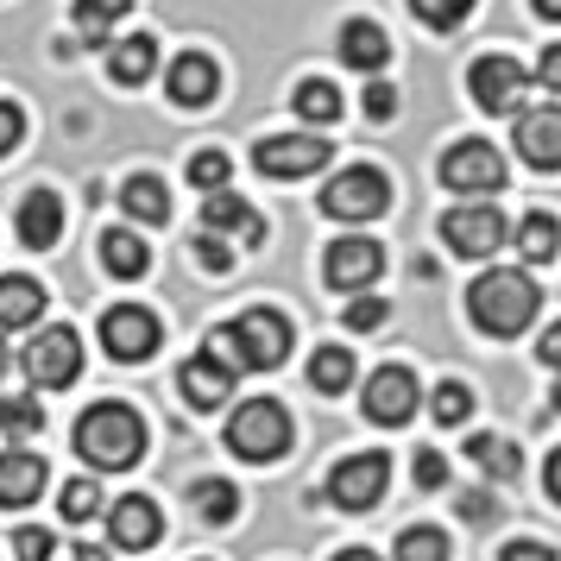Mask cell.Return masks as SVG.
<instances>
[{"label": "cell", "instance_id": "cell-24", "mask_svg": "<svg viewBox=\"0 0 561 561\" xmlns=\"http://www.w3.org/2000/svg\"><path fill=\"white\" fill-rule=\"evenodd\" d=\"M158 70V38L152 32H127V38H114V57H107V77L114 82H146Z\"/></svg>", "mask_w": 561, "mask_h": 561}, {"label": "cell", "instance_id": "cell-53", "mask_svg": "<svg viewBox=\"0 0 561 561\" xmlns=\"http://www.w3.org/2000/svg\"><path fill=\"white\" fill-rule=\"evenodd\" d=\"M334 561H379V556H366V549H347V556H334Z\"/></svg>", "mask_w": 561, "mask_h": 561}, {"label": "cell", "instance_id": "cell-6", "mask_svg": "<svg viewBox=\"0 0 561 561\" xmlns=\"http://www.w3.org/2000/svg\"><path fill=\"white\" fill-rule=\"evenodd\" d=\"M505 215L492 203H460V208H448L442 215V247L455 259H492L499 247H505Z\"/></svg>", "mask_w": 561, "mask_h": 561}, {"label": "cell", "instance_id": "cell-20", "mask_svg": "<svg viewBox=\"0 0 561 561\" xmlns=\"http://www.w3.org/2000/svg\"><path fill=\"white\" fill-rule=\"evenodd\" d=\"M45 492V460L32 448H7L0 455V511H20Z\"/></svg>", "mask_w": 561, "mask_h": 561}, {"label": "cell", "instance_id": "cell-32", "mask_svg": "<svg viewBox=\"0 0 561 561\" xmlns=\"http://www.w3.org/2000/svg\"><path fill=\"white\" fill-rule=\"evenodd\" d=\"M430 410H435V423H442V430H460V423L473 416V391H467L460 379H442L430 391Z\"/></svg>", "mask_w": 561, "mask_h": 561}, {"label": "cell", "instance_id": "cell-19", "mask_svg": "<svg viewBox=\"0 0 561 561\" xmlns=\"http://www.w3.org/2000/svg\"><path fill=\"white\" fill-rule=\"evenodd\" d=\"M164 89H171V102H178V107H208V102H215V89H221V70H215V57L183 51L178 64H171Z\"/></svg>", "mask_w": 561, "mask_h": 561}, {"label": "cell", "instance_id": "cell-21", "mask_svg": "<svg viewBox=\"0 0 561 561\" xmlns=\"http://www.w3.org/2000/svg\"><path fill=\"white\" fill-rule=\"evenodd\" d=\"M334 51H341V64H347V70L373 77V70H385V57H391V38H385V26H373V20H347Z\"/></svg>", "mask_w": 561, "mask_h": 561}, {"label": "cell", "instance_id": "cell-5", "mask_svg": "<svg viewBox=\"0 0 561 561\" xmlns=\"http://www.w3.org/2000/svg\"><path fill=\"white\" fill-rule=\"evenodd\" d=\"M228 448L240 460H278L284 448H290V416H284L278 398H247V404L233 410V423H228Z\"/></svg>", "mask_w": 561, "mask_h": 561}, {"label": "cell", "instance_id": "cell-7", "mask_svg": "<svg viewBox=\"0 0 561 561\" xmlns=\"http://www.w3.org/2000/svg\"><path fill=\"white\" fill-rule=\"evenodd\" d=\"M442 183L455 196H492L505 183V158H499L492 139H460V146L442 152Z\"/></svg>", "mask_w": 561, "mask_h": 561}, {"label": "cell", "instance_id": "cell-31", "mask_svg": "<svg viewBox=\"0 0 561 561\" xmlns=\"http://www.w3.org/2000/svg\"><path fill=\"white\" fill-rule=\"evenodd\" d=\"M309 385H316L322 398L347 391V385H354V354H347V347H316V359H309Z\"/></svg>", "mask_w": 561, "mask_h": 561}, {"label": "cell", "instance_id": "cell-54", "mask_svg": "<svg viewBox=\"0 0 561 561\" xmlns=\"http://www.w3.org/2000/svg\"><path fill=\"white\" fill-rule=\"evenodd\" d=\"M556 410H561V373H556Z\"/></svg>", "mask_w": 561, "mask_h": 561}, {"label": "cell", "instance_id": "cell-9", "mask_svg": "<svg viewBox=\"0 0 561 561\" xmlns=\"http://www.w3.org/2000/svg\"><path fill=\"white\" fill-rule=\"evenodd\" d=\"M385 480H391V460H385V448H359V455H347L329 473V499L341 511H373L385 499Z\"/></svg>", "mask_w": 561, "mask_h": 561}, {"label": "cell", "instance_id": "cell-38", "mask_svg": "<svg viewBox=\"0 0 561 561\" xmlns=\"http://www.w3.org/2000/svg\"><path fill=\"white\" fill-rule=\"evenodd\" d=\"M228 171H233V164H228V152H215V146L190 158V183H196V190H208V196H215V190L228 183Z\"/></svg>", "mask_w": 561, "mask_h": 561}, {"label": "cell", "instance_id": "cell-49", "mask_svg": "<svg viewBox=\"0 0 561 561\" xmlns=\"http://www.w3.org/2000/svg\"><path fill=\"white\" fill-rule=\"evenodd\" d=\"M542 480H549V499H556V505H561V448H556V455H549V467H542Z\"/></svg>", "mask_w": 561, "mask_h": 561}, {"label": "cell", "instance_id": "cell-50", "mask_svg": "<svg viewBox=\"0 0 561 561\" xmlns=\"http://www.w3.org/2000/svg\"><path fill=\"white\" fill-rule=\"evenodd\" d=\"M530 7L542 13V20H556V26H561V0H530Z\"/></svg>", "mask_w": 561, "mask_h": 561}, {"label": "cell", "instance_id": "cell-28", "mask_svg": "<svg viewBox=\"0 0 561 561\" xmlns=\"http://www.w3.org/2000/svg\"><path fill=\"white\" fill-rule=\"evenodd\" d=\"M133 0H77V32L82 45H107L114 38V20H127Z\"/></svg>", "mask_w": 561, "mask_h": 561}, {"label": "cell", "instance_id": "cell-34", "mask_svg": "<svg viewBox=\"0 0 561 561\" xmlns=\"http://www.w3.org/2000/svg\"><path fill=\"white\" fill-rule=\"evenodd\" d=\"M45 430V410H38V398H0V435L7 442H26V435Z\"/></svg>", "mask_w": 561, "mask_h": 561}, {"label": "cell", "instance_id": "cell-13", "mask_svg": "<svg viewBox=\"0 0 561 561\" xmlns=\"http://www.w3.org/2000/svg\"><path fill=\"white\" fill-rule=\"evenodd\" d=\"M102 347L107 359H127V366H139V359H152L158 347V316L139 304H114L102 316Z\"/></svg>", "mask_w": 561, "mask_h": 561}, {"label": "cell", "instance_id": "cell-33", "mask_svg": "<svg viewBox=\"0 0 561 561\" xmlns=\"http://www.w3.org/2000/svg\"><path fill=\"white\" fill-rule=\"evenodd\" d=\"M196 517H203V524H233V517H240V492H233L228 480H203L196 485Z\"/></svg>", "mask_w": 561, "mask_h": 561}, {"label": "cell", "instance_id": "cell-47", "mask_svg": "<svg viewBox=\"0 0 561 561\" xmlns=\"http://www.w3.org/2000/svg\"><path fill=\"white\" fill-rule=\"evenodd\" d=\"M536 354H542V366H556V373H561V322L542 329V347H536Z\"/></svg>", "mask_w": 561, "mask_h": 561}, {"label": "cell", "instance_id": "cell-26", "mask_svg": "<svg viewBox=\"0 0 561 561\" xmlns=\"http://www.w3.org/2000/svg\"><path fill=\"white\" fill-rule=\"evenodd\" d=\"M121 208H127L133 221H171V196H164V178H152V171H139V178L121 183Z\"/></svg>", "mask_w": 561, "mask_h": 561}, {"label": "cell", "instance_id": "cell-4", "mask_svg": "<svg viewBox=\"0 0 561 561\" xmlns=\"http://www.w3.org/2000/svg\"><path fill=\"white\" fill-rule=\"evenodd\" d=\"M385 208H391V178L379 164H347L322 190V215L329 221H379Z\"/></svg>", "mask_w": 561, "mask_h": 561}, {"label": "cell", "instance_id": "cell-11", "mask_svg": "<svg viewBox=\"0 0 561 561\" xmlns=\"http://www.w3.org/2000/svg\"><path fill=\"white\" fill-rule=\"evenodd\" d=\"M467 89H473V102L485 107V114H524V89H530V77H524V64L517 57H480L473 70H467Z\"/></svg>", "mask_w": 561, "mask_h": 561}, {"label": "cell", "instance_id": "cell-43", "mask_svg": "<svg viewBox=\"0 0 561 561\" xmlns=\"http://www.w3.org/2000/svg\"><path fill=\"white\" fill-rule=\"evenodd\" d=\"M20 133H26V114H20L13 102H0V158L20 146Z\"/></svg>", "mask_w": 561, "mask_h": 561}, {"label": "cell", "instance_id": "cell-46", "mask_svg": "<svg viewBox=\"0 0 561 561\" xmlns=\"http://www.w3.org/2000/svg\"><path fill=\"white\" fill-rule=\"evenodd\" d=\"M499 561H556V549H549V542H511Z\"/></svg>", "mask_w": 561, "mask_h": 561}, {"label": "cell", "instance_id": "cell-25", "mask_svg": "<svg viewBox=\"0 0 561 561\" xmlns=\"http://www.w3.org/2000/svg\"><path fill=\"white\" fill-rule=\"evenodd\" d=\"M102 265L114 278H146V272H152V247L133 228H107L102 233Z\"/></svg>", "mask_w": 561, "mask_h": 561}, {"label": "cell", "instance_id": "cell-42", "mask_svg": "<svg viewBox=\"0 0 561 561\" xmlns=\"http://www.w3.org/2000/svg\"><path fill=\"white\" fill-rule=\"evenodd\" d=\"M366 114H373V121H391V114H398V89H391V82H366Z\"/></svg>", "mask_w": 561, "mask_h": 561}, {"label": "cell", "instance_id": "cell-22", "mask_svg": "<svg viewBox=\"0 0 561 561\" xmlns=\"http://www.w3.org/2000/svg\"><path fill=\"white\" fill-rule=\"evenodd\" d=\"M13 228H20L26 247H57V233H64V196L32 190L26 203H20V215H13Z\"/></svg>", "mask_w": 561, "mask_h": 561}, {"label": "cell", "instance_id": "cell-37", "mask_svg": "<svg viewBox=\"0 0 561 561\" xmlns=\"http://www.w3.org/2000/svg\"><path fill=\"white\" fill-rule=\"evenodd\" d=\"M57 505H64V517H70V524H89V517H102V485H95V480H70Z\"/></svg>", "mask_w": 561, "mask_h": 561}, {"label": "cell", "instance_id": "cell-12", "mask_svg": "<svg viewBox=\"0 0 561 561\" xmlns=\"http://www.w3.org/2000/svg\"><path fill=\"white\" fill-rule=\"evenodd\" d=\"M379 272H385V247L366 240V233H341L322 253V278L334 290H366V284H379Z\"/></svg>", "mask_w": 561, "mask_h": 561}, {"label": "cell", "instance_id": "cell-17", "mask_svg": "<svg viewBox=\"0 0 561 561\" xmlns=\"http://www.w3.org/2000/svg\"><path fill=\"white\" fill-rule=\"evenodd\" d=\"M107 530H114V549H152L158 530H164V517L146 492H133V499H114L107 505Z\"/></svg>", "mask_w": 561, "mask_h": 561}, {"label": "cell", "instance_id": "cell-3", "mask_svg": "<svg viewBox=\"0 0 561 561\" xmlns=\"http://www.w3.org/2000/svg\"><path fill=\"white\" fill-rule=\"evenodd\" d=\"M77 455L89 467H133L146 455V423L133 404H89L77 423Z\"/></svg>", "mask_w": 561, "mask_h": 561}, {"label": "cell", "instance_id": "cell-39", "mask_svg": "<svg viewBox=\"0 0 561 561\" xmlns=\"http://www.w3.org/2000/svg\"><path fill=\"white\" fill-rule=\"evenodd\" d=\"M13 556H20V561H51L57 556V536L38 530V524H26V530L13 536Z\"/></svg>", "mask_w": 561, "mask_h": 561}, {"label": "cell", "instance_id": "cell-36", "mask_svg": "<svg viewBox=\"0 0 561 561\" xmlns=\"http://www.w3.org/2000/svg\"><path fill=\"white\" fill-rule=\"evenodd\" d=\"M410 13H416L430 32H455L460 20L473 13V0H410Z\"/></svg>", "mask_w": 561, "mask_h": 561}, {"label": "cell", "instance_id": "cell-45", "mask_svg": "<svg viewBox=\"0 0 561 561\" xmlns=\"http://www.w3.org/2000/svg\"><path fill=\"white\" fill-rule=\"evenodd\" d=\"M536 82H542L549 95H561V45H542V64H536Z\"/></svg>", "mask_w": 561, "mask_h": 561}, {"label": "cell", "instance_id": "cell-30", "mask_svg": "<svg viewBox=\"0 0 561 561\" xmlns=\"http://www.w3.org/2000/svg\"><path fill=\"white\" fill-rule=\"evenodd\" d=\"M517 253L530 259V265H549V259L561 253L556 215H524V221H517Z\"/></svg>", "mask_w": 561, "mask_h": 561}, {"label": "cell", "instance_id": "cell-15", "mask_svg": "<svg viewBox=\"0 0 561 561\" xmlns=\"http://www.w3.org/2000/svg\"><path fill=\"white\" fill-rule=\"evenodd\" d=\"M416 373H404V366H379L373 379H366V416L373 423H385V430H398V423H410L416 416Z\"/></svg>", "mask_w": 561, "mask_h": 561}, {"label": "cell", "instance_id": "cell-10", "mask_svg": "<svg viewBox=\"0 0 561 561\" xmlns=\"http://www.w3.org/2000/svg\"><path fill=\"white\" fill-rule=\"evenodd\" d=\"M20 366H26V379L45 385V391H57V385H77V373H82L77 329H38V334H32V347L20 354Z\"/></svg>", "mask_w": 561, "mask_h": 561}, {"label": "cell", "instance_id": "cell-1", "mask_svg": "<svg viewBox=\"0 0 561 561\" xmlns=\"http://www.w3.org/2000/svg\"><path fill=\"white\" fill-rule=\"evenodd\" d=\"M208 354L221 359L228 373H272V366H284V354H290V322H284L278 309H240L233 322H221V329L208 334Z\"/></svg>", "mask_w": 561, "mask_h": 561}, {"label": "cell", "instance_id": "cell-48", "mask_svg": "<svg viewBox=\"0 0 561 561\" xmlns=\"http://www.w3.org/2000/svg\"><path fill=\"white\" fill-rule=\"evenodd\" d=\"M460 517H467V524H485V517H492V505H485V492H473V499H460Z\"/></svg>", "mask_w": 561, "mask_h": 561}, {"label": "cell", "instance_id": "cell-35", "mask_svg": "<svg viewBox=\"0 0 561 561\" xmlns=\"http://www.w3.org/2000/svg\"><path fill=\"white\" fill-rule=\"evenodd\" d=\"M398 561H448V536L435 524H410L398 530Z\"/></svg>", "mask_w": 561, "mask_h": 561}, {"label": "cell", "instance_id": "cell-29", "mask_svg": "<svg viewBox=\"0 0 561 561\" xmlns=\"http://www.w3.org/2000/svg\"><path fill=\"white\" fill-rule=\"evenodd\" d=\"M467 455L480 460L485 473H492V480H524V455H517V448H511L505 435H473V442H467Z\"/></svg>", "mask_w": 561, "mask_h": 561}, {"label": "cell", "instance_id": "cell-2", "mask_svg": "<svg viewBox=\"0 0 561 561\" xmlns=\"http://www.w3.org/2000/svg\"><path fill=\"white\" fill-rule=\"evenodd\" d=\"M536 309H542V290H536L517 265H499V272H480V278L467 284V316L480 322L485 334H524L536 322Z\"/></svg>", "mask_w": 561, "mask_h": 561}, {"label": "cell", "instance_id": "cell-44", "mask_svg": "<svg viewBox=\"0 0 561 561\" xmlns=\"http://www.w3.org/2000/svg\"><path fill=\"white\" fill-rule=\"evenodd\" d=\"M379 322H385L379 297H354V304H347V329H379Z\"/></svg>", "mask_w": 561, "mask_h": 561}, {"label": "cell", "instance_id": "cell-16", "mask_svg": "<svg viewBox=\"0 0 561 561\" xmlns=\"http://www.w3.org/2000/svg\"><path fill=\"white\" fill-rule=\"evenodd\" d=\"M203 233H233L240 247H259L265 240V215H259L253 203H240V196H228V190H215V196H203Z\"/></svg>", "mask_w": 561, "mask_h": 561}, {"label": "cell", "instance_id": "cell-14", "mask_svg": "<svg viewBox=\"0 0 561 561\" xmlns=\"http://www.w3.org/2000/svg\"><path fill=\"white\" fill-rule=\"evenodd\" d=\"M511 121H517V158L536 171H561V102H536Z\"/></svg>", "mask_w": 561, "mask_h": 561}, {"label": "cell", "instance_id": "cell-51", "mask_svg": "<svg viewBox=\"0 0 561 561\" xmlns=\"http://www.w3.org/2000/svg\"><path fill=\"white\" fill-rule=\"evenodd\" d=\"M7 366H13V347H7V334H0V373H7Z\"/></svg>", "mask_w": 561, "mask_h": 561}, {"label": "cell", "instance_id": "cell-27", "mask_svg": "<svg viewBox=\"0 0 561 561\" xmlns=\"http://www.w3.org/2000/svg\"><path fill=\"white\" fill-rule=\"evenodd\" d=\"M290 102H297V114H304L309 127H334V121H341V89H334L329 77H304Z\"/></svg>", "mask_w": 561, "mask_h": 561}, {"label": "cell", "instance_id": "cell-52", "mask_svg": "<svg viewBox=\"0 0 561 561\" xmlns=\"http://www.w3.org/2000/svg\"><path fill=\"white\" fill-rule=\"evenodd\" d=\"M77 561H107V549H77Z\"/></svg>", "mask_w": 561, "mask_h": 561}, {"label": "cell", "instance_id": "cell-40", "mask_svg": "<svg viewBox=\"0 0 561 561\" xmlns=\"http://www.w3.org/2000/svg\"><path fill=\"white\" fill-rule=\"evenodd\" d=\"M410 480L423 485V492H435V485L448 480V460L435 455V448H416V460H410Z\"/></svg>", "mask_w": 561, "mask_h": 561}, {"label": "cell", "instance_id": "cell-18", "mask_svg": "<svg viewBox=\"0 0 561 561\" xmlns=\"http://www.w3.org/2000/svg\"><path fill=\"white\" fill-rule=\"evenodd\" d=\"M178 391H183V398H190L196 410H215V404H228V398H233V373H228V366H221V359H215V354L203 347V354H190V359H183Z\"/></svg>", "mask_w": 561, "mask_h": 561}, {"label": "cell", "instance_id": "cell-23", "mask_svg": "<svg viewBox=\"0 0 561 561\" xmlns=\"http://www.w3.org/2000/svg\"><path fill=\"white\" fill-rule=\"evenodd\" d=\"M45 316V284L38 278H0V334L32 329Z\"/></svg>", "mask_w": 561, "mask_h": 561}, {"label": "cell", "instance_id": "cell-41", "mask_svg": "<svg viewBox=\"0 0 561 561\" xmlns=\"http://www.w3.org/2000/svg\"><path fill=\"white\" fill-rule=\"evenodd\" d=\"M196 265H203V272H215V278H221V272H233V253H228V247H221V240H215V233H196Z\"/></svg>", "mask_w": 561, "mask_h": 561}, {"label": "cell", "instance_id": "cell-8", "mask_svg": "<svg viewBox=\"0 0 561 561\" xmlns=\"http://www.w3.org/2000/svg\"><path fill=\"white\" fill-rule=\"evenodd\" d=\"M334 158V146L322 139V133H272V139H259L253 146V164L265 171V178H309V171H322Z\"/></svg>", "mask_w": 561, "mask_h": 561}]
</instances>
